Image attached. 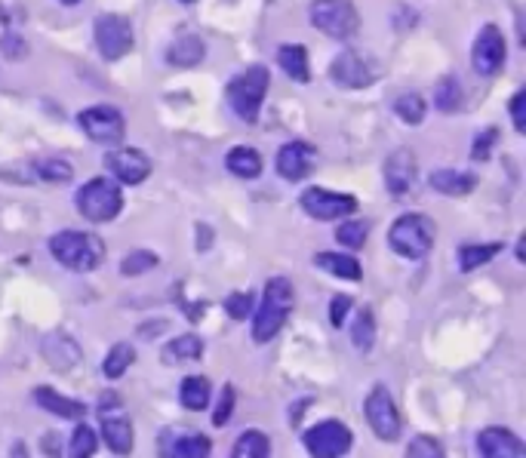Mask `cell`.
I'll list each match as a JSON object with an SVG mask.
<instances>
[{"instance_id":"1","label":"cell","mask_w":526,"mask_h":458,"mask_svg":"<svg viewBox=\"0 0 526 458\" xmlns=\"http://www.w3.org/2000/svg\"><path fill=\"white\" fill-rule=\"evenodd\" d=\"M293 302H296L293 283L287 277H271L265 286L262 305L256 311V320H253V342L256 345H265L277 336L283 323H287L293 314Z\"/></svg>"},{"instance_id":"2","label":"cell","mask_w":526,"mask_h":458,"mask_svg":"<svg viewBox=\"0 0 526 458\" xmlns=\"http://www.w3.org/2000/svg\"><path fill=\"white\" fill-rule=\"evenodd\" d=\"M50 253L68 271L87 274L102 265L105 243L99 234H90V231H59L56 237H50Z\"/></svg>"},{"instance_id":"3","label":"cell","mask_w":526,"mask_h":458,"mask_svg":"<svg viewBox=\"0 0 526 458\" xmlns=\"http://www.w3.org/2000/svg\"><path fill=\"white\" fill-rule=\"evenodd\" d=\"M265 96H268V68L265 65H250L244 74H237L228 83V102L244 123L259 120Z\"/></svg>"},{"instance_id":"4","label":"cell","mask_w":526,"mask_h":458,"mask_svg":"<svg viewBox=\"0 0 526 458\" xmlns=\"http://www.w3.org/2000/svg\"><path fill=\"white\" fill-rule=\"evenodd\" d=\"M388 243L397 256L419 262L431 253V246H434V222L428 216H419V213L400 216L388 231Z\"/></svg>"},{"instance_id":"5","label":"cell","mask_w":526,"mask_h":458,"mask_svg":"<svg viewBox=\"0 0 526 458\" xmlns=\"http://www.w3.org/2000/svg\"><path fill=\"white\" fill-rule=\"evenodd\" d=\"M74 203H77V213L87 222L102 225V222L117 219V213L124 210V194H120L117 182H111V179H90L77 191Z\"/></svg>"},{"instance_id":"6","label":"cell","mask_w":526,"mask_h":458,"mask_svg":"<svg viewBox=\"0 0 526 458\" xmlns=\"http://www.w3.org/2000/svg\"><path fill=\"white\" fill-rule=\"evenodd\" d=\"M311 25L336 40H348L360 31V13L351 0H314Z\"/></svg>"},{"instance_id":"7","label":"cell","mask_w":526,"mask_h":458,"mask_svg":"<svg viewBox=\"0 0 526 458\" xmlns=\"http://www.w3.org/2000/svg\"><path fill=\"white\" fill-rule=\"evenodd\" d=\"M99 425H102V437L108 443L111 452L117 455H127L133 452V422H130V412L124 406L117 394H105L102 403H99Z\"/></svg>"},{"instance_id":"8","label":"cell","mask_w":526,"mask_h":458,"mask_svg":"<svg viewBox=\"0 0 526 458\" xmlns=\"http://www.w3.org/2000/svg\"><path fill=\"white\" fill-rule=\"evenodd\" d=\"M136 44V34H133V22L120 13H105L96 19V47L102 53V59L117 62L124 59Z\"/></svg>"},{"instance_id":"9","label":"cell","mask_w":526,"mask_h":458,"mask_svg":"<svg viewBox=\"0 0 526 458\" xmlns=\"http://www.w3.org/2000/svg\"><path fill=\"white\" fill-rule=\"evenodd\" d=\"M379 74H382L379 62H373L367 53H360V50H345L330 65V77L339 83V87H345V90L370 87V83L379 80Z\"/></svg>"},{"instance_id":"10","label":"cell","mask_w":526,"mask_h":458,"mask_svg":"<svg viewBox=\"0 0 526 458\" xmlns=\"http://www.w3.org/2000/svg\"><path fill=\"white\" fill-rule=\"evenodd\" d=\"M77 123H80V130H84L99 145H117L127 133L124 114H120L117 108H111V105H93L87 111H80Z\"/></svg>"},{"instance_id":"11","label":"cell","mask_w":526,"mask_h":458,"mask_svg":"<svg viewBox=\"0 0 526 458\" xmlns=\"http://www.w3.org/2000/svg\"><path fill=\"white\" fill-rule=\"evenodd\" d=\"M354 434L342 422H320L311 431H305V449L314 458H342L351 452Z\"/></svg>"},{"instance_id":"12","label":"cell","mask_w":526,"mask_h":458,"mask_svg":"<svg viewBox=\"0 0 526 458\" xmlns=\"http://www.w3.org/2000/svg\"><path fill=\"white\" fill-rule=\"evenodd\" d=\"M302 210L317 222H333V219H345L357 210V197L327 191V188H308L302 194Z\"/></svg>"},{"instance_id":"13","label":"cell","mask_w":526,"mask_h":458,"mask_svg":"<svg viewBox=\"0 0 526 458\" xmlns=\"http://www.w3.org/2000/svg\"><path fill=\"white\" fill-rule=\"evenodd\" d=\"M471 62H474V71L483 77L499 74V68L505 65V34L496 25L480 28L474 47H471Z\"/></svg>"},{"instance_id":"14","label":"cell","mask_w":526,"mask_h":458,"mask_svg":"<svg viewBox=\"0 0 526 458\" xmlns=\"http://www.w3.org/2000/svg\"><path fill=\"white\" fill-rule=\"evenodd\" d=\"M367 422L373 428V434L385 443H394L400 437V412L388 394V388H373V394L367 397Z\"/></svg>"},{"instance_id":"15","label":"cell","mask_w":526,"mask_h":458,"mask_svg":"<svg viewBox=\"0 0 526 458\" xmlns=\"http://www.w3.org/2000/svg\"><path fill=\"white\" fill-rule=\"evenodd\" d=\"M213 443L188 428H167L157 440V452L160 458H210Z\"/></svg>"},{"instance_id":"16","label":"cell","mask_w":526,"mask_h":458,"mask_svg":"<svg viewBox=\"0 0 526 458\" xmlns=\"http://www.w3.org/2000/svg\"><path fill=\"white\" fill-rule=\"evenodd\" d=\"M105 166L111 170V176L117 182H124V185H139V182H145L151 176V160L139 148H114V151H108Z\"/></svg>"},{"instance_id":"17","label":"cell","mask_w":526,"mask_h":458,"mask_svg":"<svg viewBox=\"0 0 526 458\" xmlns=\"http://www.w3.org/2000/svg\"><path fill=\"white\" fill-rule=\"evenodd\" d=\"M416 154L410 148H394L385 160V185L394 197H403L410 194L413 185H416Z\"/></svg>"},{"instance_id":"18","label":"cell","mask_w":526,"mask_h":458,"mask_svg":"<svg viewBox=\"0 0 526 458\" xmlns=\"http://www.w3.org/2000/svg\"><path fill=\"white\" fill-rule=\"evenodd\" d=\"M317 151L308 142H290L277 151V173L287 182H302L314 170Z\"/></svg>"},{"instance_id":"19","label":"cell","mask_w":526,"mask_h":458,"mask_svg":"<svg viewBox=\"0 0 526 458\" xmlns=\"http://www.w3.org/2000/svg\"><path fill=\"white\" fill-rule=\"evenodd\" d=\"M480 458H526L523 440L508 428H487L477 437Z\"/></svg>"},{"instance_id":"20","label":"cell","mask_w":526,"mask_h":458,"mask_svg":"<svg viewBox=\"0 0 526 458\" xmlns=\"http://www.w3.org/2000/svg\"><path fill=\"white\" fill-rule=\"evenodd\" d=\"M34 400H37V406H44L47 412L59 415V419H68V422H80V419H84V412H87L84 403L68 400V397L56 394L53 388H37V391H34Z\"/></svg>"},{"instance_id":"21","label":"cell","mask_w":526,"mask_h":458,"mask_svg":"<svg viewBox=\"0 0 526 458\" xmlns=\"http://www.w3.org/2000/svg\"><path fill=\"white\" fill-rule=\"evenodd\" d=\"M207 56V47H204V40H200L197 34H182L176 37L170 50H167V62L176 65V68H191L197 65L200 59Z\"/></svg>"},{"instance_id":"22","label":"cell","mask_w":526,"mask_h":458,"mask_svg":"<svg viewBox=\"0 0 526 458\" xmlns=\"http://www.w3.org/2000/svg\"><path fill=\"white\" fill-rule=\"evenodd\" d=\"M431 188L447 194V197H465L477 188V176L474 173H459V170H437L431 176Z\"/></svg>"},{"instance_id":"23","label":"cell","mask_w":526,"mask_h":458,"mask_svg":"<svg viewBox=\"0 0 526 458\" xmlns=\"http://www.w3.org/2000/svg\"><path fill=\"white\" fill-rule=\"evenodd\" d=\"M225 166L240 176V179H256L262 173V154L256 148H247V145H240V148H231L228 157H225Z\"/></svg>"},{"instance_id":"24","label":"cell","mask_w":526,"mask_h":458,"mask_svg":"<svg viewBox=\"0 0 526 458\" xmlns=\"http://www.w3.org/2000/svg\"><path fill=\"white\" fill-rule=\"evenodd\" d=\"M277 62H280V68L287 71L293 80H299V83H308V80H311L308 50H305V47H299V44H287V47H280V50H277Z\"/></svg>"},{"instance_id":"25","label":"cell","mask_w":526,"mask_h":458,"mask_svg":"<svg viewBox=\"0 0 526 458\" xmlns=\"http://www.w3.org/2000/svg\"><path fill=\"white\" fill-rule=\"evenodd\" d=\"M314 262H317V268L330 271V274H336V277H342V280H354V283H357V280L363 277V268H360V262H357L354 256H342V253H317Z\"/></svg>"},{"instance_id":"26","label":"cell","mask_w":526,"mask_h":458,"mask_svg":"<svg viewBox=\"0 0 526 458\" xmlns=\"http://www.w3.org/2000/svg\"><path fill=\"white\" fill-rule=\"evenodd\" d=\"M465 102V93H462V83L459 77H440L437 80V87H434V105L440 111H447V114H456Z\"/></svg>"},{"instance_id":"27","label":"cell","mask_w":526,"mask_h":458,"mask_svg":"<svg viewBox=\"0 0 526 458\" xmlns=\"http://www.w3.org/2000/svg\"><path fill=\"white\" fill-rule=\"evenodd\" d=\"M502 253V243H465L459 249V268L462 271H474L480 265L493 262Z\"/></svg>"},{"instance_id":"28","label":"cell","mask_w":526,"mask_h":458,"mask_svg":"<svg viewBox=\"0 0 526 458\" xmlns=\"http://www.w3.org/2000/svg\"><path fill=\"white\" fill-rule=\"evenodd\" d=\"M179 400L191 412L207 409V403H210V382L204 376H188L182 382V388H179Z\"/></svg>"},{"instance_id":"29","label":"cell","mask_w":526,"mask_h":458,"mask_svg":"<svg viewBox=\"0 0 526 458\" xmlns=\"http://www.w3.org/2000/svg\"><path fill=\"white\" fill-rule=\"evenodd\" d=\"M133 363H136V348L127 345V342H117V345L108 351V357H105V363H102V372H105V379H120Z\"/></svg>"},{"instance_id":"30","label":"cell","mask_w":526,"mask_h":458,"mask_svg":"<svg viewBox=\"0 0 526 458\" xmlns=\"http://www.w3.org/2000/svg\"><path fill=\"white\" fill-rule=\"evenodd\" d=\"M200 354H204V342L191 332V336H179L164 348V363H188V360H197Z\"/></svg>"},{"instance_id":"31","label":"cell","mask_w":526,"mask_h":458,"mask_svg":"<svg viewBox=\"0 0 526 458\" xmlns=\"http://www.w3.org/2000/svg\"><path fill=\"white\" fill-rule=\"evenodd\" d=\"M268 452H271L268 434H262V431H244V434L237 437V443H234L231 458H268Z\"/></svg>"},{"instance_id":"32","label":"cell","mask_w":526,"mask_h":458,"mask_svg":"<svg viewBox=\"0 0 526 458\" xmlns=\"http://www.w3.org/2000/svg\"><path fill=\"white\" fill-rule=\"evenodd\" d=\"M425 111H428V105H425L422 93H403V96L394 99V114L403 123H413V127L425 120Z\"/></svg>"},{"instance_id":"33","label":"cell","mask_w":526,"mask_h":458,"mask_svg":"<svg viewBox=\"0 0 526 458\" xmlns=\"http://www.w3.org/2000/svg\"><path fill=\"white\" fill-rule=\"evenodd\" d=\"M373 339H376V320H373V311L363 308L354 320V329H351V342L354 348L360 351H370L373 348Z\"/></svg>"},{"instance_id":"34","label":"cell","mask_w":526,"mask_h":458,"mask_svg":"<svg viewBox=\"0 0 526 458\" xmlns=\"http://www.w3.org/2000/svg\"><path fill=\"white\" fill-rule=\"evenodd\" d=\"M367 234H370V222H363V219H351L345 225H339L336 231V240L348 249H360L363 243H367Z\"/></svg>"},{"instance_id":"35","label":"cell","mask_w":526,"mask_h":458,"mask_svg":"<svg viewBox=\"0 0 526 458\" xmlns=\"http://www.w3.org/2000/svg\"><path fill=\"white\" fill-rule=\"evenodd\" d=\"M71 458H93L96 452V431L90 425H77L71 434Z\"/></svg>"},{"instance_id":"36","label":"cell","mask_w":526,"mask_h":458,"mask_svg":"<svg viewBox=\"0 0 526 458\" xmlns=\"http://www.w3.org/2000/svg\"><path fill=\"white\" fill-rule=\"evenodd\" d=\"M157 262H160V259H157L154 253H148V249H133V253L124 259V265H120V271H124L127 277H139V274L157 268Z\"/></svg>"},{"instance_id":"37","label":"cell","mask_w":526,"mask_h":458,"mask_svg":"<svg viewBox=\"0 0 526 458\" xmlns=\"http://www.w3.org/2000/svg\"><path fill=\"white\" fill-rule=\"evenodd\" d=\"M37 173H40V179H47V182H71V176H74L71 163H65V160H40Z\"/></svg>"},{"instance_id":"38","label":"cell","mask_w":526,"mask_h":458,"mask_svg":"<svg viewBox=\"0 0 526 458\" xmlns=\"http://www.w3.org/2000/svg\"><path fill=\"white\" fill-rule=\"evenodd\" d=\"M253 305H256L253 293H231L228 302H225V311H228L231 320H247L250 311H253Z\"/></svg>"},{"instance_id":"39","label":"cell","mask_w":526,"mask_h":458,"mask_svg":"<svg viewBox=\"0 0 526 458\" xmlns=\"http://www.w3.org/2000/svg\"><path fill=\"white\" fill-rule=\"evenodd\" d=\"M407 458H447L443 446L434 437H416L407 449Z\"/></svg>"},{"instance_id":"40","label":"cell","mask_w":526,"mask_h":458,"mask_svg":"<svg viewBox=\"0 0 526 458\" xmlns=\"http://www.w3.org/2000/svg\"><path fill=\"white\" fill-rule=\"evenodd\" d=\"M234 388L231 385H225L222 388V397H219V406H216V415H213V422H216V428H225L228 425V415L234 412Z\"/></svg>"},{"instance_id":"41","label":"cell","mask_w":526,"mask_h":458,"mask_svg":"<svg viewBox=\"0 0 526 458\" xmlns=\"http://www.w3.org/2000/svg\"><path fill=\"white\" fill-rule=\"evenodd\" d=\"M496 136H499V133H496L493 127H490V130H483V133L474 139L471 157H474V160H487V157H490V148L496 145Z\"/></svg>"},{"instance_id":"42","label":"cell","mask_w":526,"mask_h":458,"mask_svg":"<svg viewBox=\"0 0 526 458\" xmlns=\"http://www.w3.org/2000/svg\"><path fill=\"white\" fill-rule=\"evenodd\" d=\"M511 120H514V130L526 133V90H517L511 99Z\"/></svg>"},{"instance_id":"43","label":"cell","mask_w":526,"mask_h":458,"mask_svg":"<svg viewBox=\"0 0 526 458\" xmlns=\"http://www.w3.org/2000/svg\"><path fill=\"white\" fill-rule=\"evenodd\" d=\"M0 50H4V56H10V59H22L28 47H25V40L19 34H7L4 40H0Z\"/></svg>"},{"instance_id":"44","label":"cell","mask_w":526,"mask_h":458,"mask_svg":"<svg viewBox=\"0 0 526 458\" xmlns=\"http://www.w3.org/2000/svg\"><path fill=\"white\" fill-rule=\"evenodd\" d=\"M351 311V299L348 296H336L333 299V305H330V323L339 329L342 323H345V314Z\"/></svg>"},{"instance_id":"45","label":"cell","mask_w":526,"mask_h":458,"mask_svg":"<svg viewBox=\"0 0 526 458\" xmlns=\"http://www.w3.org/2000/svg\"><path fill=\"white\" fill-rule=\"evenodd\" d=\"M10 458H28V449H25V443L19 440L16 446H13V452H10Z\"/></svg>"},{"instance_id":"46","label":"cell","mask_w":526,"mask_h":458,"mask_svg":"<svg viewBox=\"0 0 526 458\" xmlns=\"http://www.w3.org/2000/svg\"><path fill=\"white\" fill-rule=\"evenodd\" d=\"M62 4H68V7H71V4H80V0H62Z\"/></svg>"},{"instance_id":"47","label":"cell","mask_w":526,"mask_h":458,"mask_svg":"<svg viewBox=\"0 0 526 458\" xmlns=\"http://www.w3.org/2000/svg\"><path fill=\"white\" fill-rule=\"evenodd\" d=\"M182 4H194V0H182Z\"/></svg>"}]
</instances>
